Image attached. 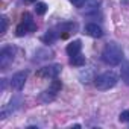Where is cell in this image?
Here are the masks:
<instances>
[{
	"label": "cell",
	"mask_w": 129,
	"mask_h": 129,
	"mask_svg": "<svg viewBox=\"0 0 129 129\" xmlns=\"http://www.w3.org/2000/svg\"><path fill=\"white\" fill-rule=\"evenodd\" d=\"M123 59V50L115 43H108L102 52V61L106 66H118Z\"/></svg>",
	"instance_id": "1"
},
{
	"label": "cell",
	"mask_w": 129,
	"mask_h": 129,
	"mask_svg": "<svg viewBox=\"0 0 129 129\" xmlns=\"http://www.w3.org/2000/svg\"><path fill=\"white\" fill-rule=\"evenodd\" d=\"M117 82H118V79H117V76H115L112 72L102 73V75H99V76L94 79V85H96V88L100 90V91L114 88V87L117 85Z\"/></svg>",
	"instance_id": "2"
},
{
	"label": "cell",
	"mask_w": 129,
	"mask_h": 129,
	"mask_svg": "<svg viewBox=\"0 0 129 129\" xmlns=\"http://www.w3.org/2000/svg\"><path fill=\"white\" fill-rule=\"evenodd\" d=\"M14 56H15V47L5 46L2 50H0V67L5 70L9 64L14 61Z\"/></svg>",
	"instance_id": "3"
},
{
	"label": "cell",
	"mask_w": 129,
	"mask_h": 129,
	"mask_svg": "<svg viewBox=\"0 0 129 129\" xmlns=\"http://www.w3.org/2000/svg\"><path fill=\"white\" fill-rule=\"evenodd\" d=\"M21 103H23V99H21L20 96L12 97V99H11V102H9V103L2 109V118H6L9 114H12V112H15L17 109H20Z\"/></svg>",
	"instance_id": "4"
},
{
	"label": "cell",
	"mask_w": 129,
	"mask_h": 129,
	"mask_svg": "<svg viewBox=\"0 0 129 129\" xmlns=\"http://www.w3.org/2000/svg\"><path fill=\"white\" fill-rule=\"evenodd\" d=\"M26 79H27V72H17L11 79V87L14 90H17V91H20L24 87Z\"/></svg>",
	"instance_id": "5"
},
{
	"label": "cell",
	"mask_w": 129,
	"mask_h": 129,
	"mask_svg": "<svg viewBox=\"0 0 129 129\" xmlns=\"http://www.w3.org/2000/svg\"><path fill=\"white\" fill-rule=\"evenodd\" d=\"M61 66L59 64H53V66H49V67H43L41 70H40V76H43V78H58V75H59V72H61Z\"/></svg>",
	"instance_id": "6"
},
{
	"label": "cell",
	"mask_w": 129,
	"mask_h": 129,
	"mask_svg": "<svg viewBox=\"0 0 129 129\" xmlns=\"http://www.w3.org/2000/svg\"><path fill=\"white\" fill-rule=\"evenodd\" d=\"M84 32H85L87 35L93 37V38H100V37L103 35V30H102L100 26H97V23H88V24L85 26Z\"/></svg>",
	"instance_id": "7"
},
{
	"label": "cell",
	"mask_w": 129,
	"mask_h": 129,
	"mask_svg": "<svg viewBox=\"0 0 129 129\" xmlns=\"http://www.w3.org/2000/svg\"><path fill=\"white\" fill-rule=\"evenodd\" d=\"M81 49H82V43H81L79 40H75V41H72V43L67 46L66 52H67L69 56H75V55L81 53Z\"/></svg>",
	"instance_id": "8"
},
{
	"label": "cell",
	"mask_w": 129,
	"mask_h": 129,
	"mask_svg": "<svg viewBox=\"0 0 129 129\" xmlns=\"http://www.w3.org/2000/svg\"><path fill=\"white\" fill-rule=\"evenodd\" d=\"M21 23L26 26L27 32H34V30L37 29V26H35V23H34V20H32V17H30L29 14H24V15H23V21H21Z\"/></svg>",
	"instance_id": "9"
},
{
	"label": "cell",
	"mask_w": 129,
	"mask_h": 129,
	"mask_svg": "<svg viewBox=\"0 0 129 129\" xmlns=\"http://www.w3.org/2000/svg\"><path fill=\"white\" fill-rule=\"evenodd\" d=\"M70 64L75 67H82L85 64V56H82L81 53H78L75 56H70Z\"/></svg>",
	"instance_id": "10"
},
{
	"label": "cell",
	"mask_w": 129,
	"mask_h": 129,
	"mask_svg": "<svg viewBox=\"0 0 129 129\" xmlns=\"http://www.w3.org/2000/svg\"><path fill=\"white\" fill-rule=\"evenodd\" d=\"M59 29L64 32V34H62V38H67V35L76 29V24H75V23H64V24L59 26Z\"/></svg>",
	"instance_id": "11"
},
{
	"label": "cell",
	"mask_w": 129,
	"mask_h": 129,
	"mask_svg": "<svg viewBox=\"0 0 129 129\" xmlns=\"http://www.w3.org/2000/svg\"><path fill=\"white\" fill-rule=\"evenodd\" d=\"M120 76H121V81L129 85V62H124L121 66V70H120Z\"/></svg>",
	"instance_id": "12"
},
{
	"label": "cell",
	"mask_w": 129,
	"mask_h": 129,
	"mask_svg": "<svg viewBox=\"0 0 129 129\" xmlns=\"http://www.w3.org/2000/svg\"><path fill=\"white\" fill-rule=\"evenodd\" d=\"M55 96H56V91L52 90V88H49V90H46V91L41 94V100H43V102H50V100L55 99Z\"/></svg>",
	"instance_id": "13"
},
{
	"label": "cell",
	"mask_w": 129,
	"mask_h": 129,
	"mask_svg": "<svg viewBox=\"0 0 129 129\" xmlns=\"http://www.w3.org/2000/svg\"><path fill=\"white\" fill-rule=\"evenodd\" d=\"M35 12H37V15H44V14L47 12V5H46L44 2L35 3Z\"/></svg>",
	"instance_id": "14"
},
{
	"label": "cell",
	"mask_w": 129,
	"mask_h": 129,
	"mask_svg": "<svg viewBox=\"0 0 129 129\" xmlns=\"http://www.w3.org/2000/svg\"><path fill=\"white\" fill-rule=\"evenodd\" d=\"M41 40H43L46 44H52V43L56 40V34H55L53 30H47V34H46V35H44Z\"/></svg>",
	"instance_id": "15"
},
{
	"label": "cell",
	"mask_w": 129,
	"mask_h": 129,
	"mask_svg": "<svg viewBox=\"0 0 129 129\" xmlns=\"http://www.w3.org/2000/svg\"><path fill=\"white\" fill-rule=\"evenodd\" d=\"M15 32H17V35H18V37H23V35H26V34H29V32H27V29H26V26H24L23 23H20V24L17 26V29H15Z\"/></svg>",
	"instance_id": "16"
},
{
	"label": "cell",
	"mask_w": 129,
	"mask_h": 129,
	"mask_svg": "<svg viewBox=\"0 0 129 129\" xmlns=\"http://www.w3.org/2000/svg\"><path fill=\"white\" fill-rule=\"evenodd\" d=\"M118 120H120L121 123H127V121H129V109L121 111L120 115H118Z\"/></svg>",
	"instance_id": "17"
},
{
	"label": "cell",
	"mask_w": 129,
	"mask_h": 129,
	"mask_svg": "<svg viewBox=\"0 0 129 129\" xmlns=\"http://www.w3.org/2000/svg\"><path fill=\"white\" fill-rule=\"evenodd\" d=\"M70 3L76 8H82L85 3H87V0H70Z\"/></svg>",
	"instance_id": "18"
},
{
	"label": "cell",
	"mask_w": 129,
	"mask_h": 129,
	"mask_svg": "<svg viewBox=\"0 0 129 129\" xmlns=\"http://www.w3.org/2000/svg\"><path fill=\"white\" fill-rule=\"evenodd\" d=\"M0 21H2V29H0V34H5L6 32V29H8V20H6V17H2V20H0Z\"/></svg>",
	"instance_id": "19"
},
{
	"label": "cell",
	"mask_w": 129,
	"mask_h": 129,
	"mask_svg": "<svg viewBox=\"0 0 129 129\" xmlns=\"http://www.w3.org/2000/svg\"><path fill=\"white\" fill-rule=\"evenodd\" d=\"M24 3H37V0H24Z\"/></svg>",
	"instance_id": "20"
}]
</instances>
